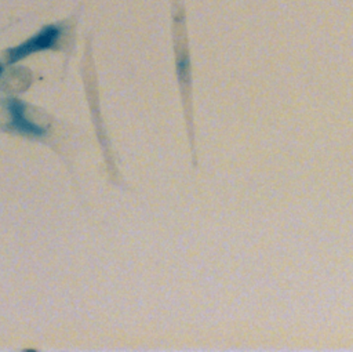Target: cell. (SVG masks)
I'll return each mask as SVG.
<instances>
[{"label": "cell", "instance_id": "obj_1", "mask_svg": "<svg viewBox=\"0 0 353 352\" xmlns=\"http://www.w3.org/2000/svg\"><path fill=\"white\" fill-rule=\"evenodd\" d=\"M63 33V28L58 23H50L43 26L36 35L22 41L18 46H14L6 51V62L7 65L17 63L18 61L44 50L55 48L61 36Z\"/></svg>", "mask_w": 353, "mask_h": 352}, {"label": "cell", "instance_id": "obj_2", "mask_svg": "<svg viewBox=\"0 0 353 352\" xmlns=\"http://www.w3.org/2000/svg\"><path fill=\"white\" fill-rule=\"evenodd\" d=\"M6 108L10 115V121L7 130L11 133H17L25 137L39 138L46 135V128L33 123L26 117V105L18 98L6 99Z\"/></svg>", "mask_w": 353, "mask_h": 352}, {"label": "cell", "instance_id": "obj_3", "mask_svg": "<svg viewBox=\"0 0 353 352\" xmlns=\"http://www.w3.org/2000/svg\"><path fill=\"white\" fill-rule=\"evenodd\" d=\"M3 72H4V66L0 63V76L3 75Z\"/></svg>", "mask_w": 353, "mask_h": 352}]
</instances>
